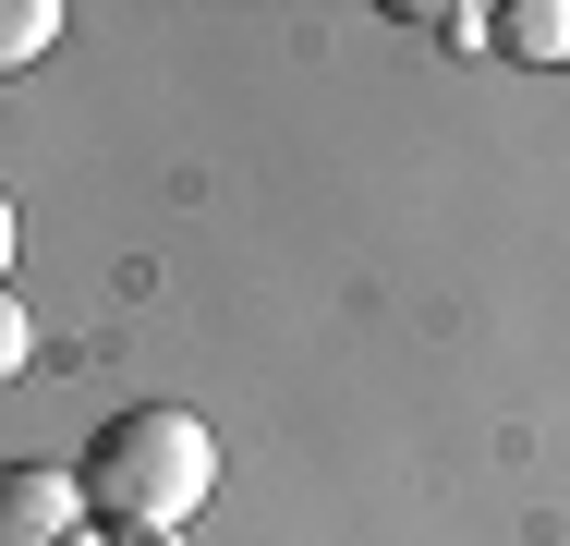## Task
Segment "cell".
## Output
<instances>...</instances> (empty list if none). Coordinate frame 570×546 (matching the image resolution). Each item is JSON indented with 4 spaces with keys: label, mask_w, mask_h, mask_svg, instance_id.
Wrapping results in <instances>:
<instances>
[{
    "label": "cell",
    "mask_w": 570,
    "mask_h": 546,
    "mask_svg": "<svg viewBox=\"0 0 570 546\" xmlns=\"http://www.w3.org/2000/svg\"><path fill=\"white\" fill-rule=\"evenodd\" d=\"M12 231H24V218H12V195H0V267H12Z\"/></svg>",
    "instance_id": "8992f818"
},
{
    "label": "cell",
    "mask_w": 570,
    "mask_h": 546,
    "mask_svg": "<svg viewBox=\"0 0 570 546\" xmlns=\"http://www.w3.org/2000/svg\"><path fill=\"white\" fill-rule=\"evenodd\" d=\"M49 37H61V0H0V74L49 61Z\"/></svg>",
    "instance_id": "277c9868"
},
{
    "label": "cell",
    "mask_w": 570,
    "mask_h": 546,
    "mask_svg": "<svg viewBox=\"0 0 570 546\" xmlns=\"http://www.w3.org/2000/svg\"><path fill=\"white\" fill-rule=\"evenodd\" d=\"M0 546H86V486L61 461H0Z\"/></svg>",
    "instance_id": "7a4b0ae2"
},
{
    "label": "cell",
    "mask_w": 570,
    "mask_h": 546,
    "mask_svg": "<svg viewBox=\"0 0 570 546\" xmlns=\"http://www.w3.org/2000/svg\"><path fill=\"white\" fill-rule=\"evenodd\" d=\"M24 352H37V328H24V304L0 292V377H24Z\"/></svg>",
    "instance_id": "5b68a950"
},
{
    "label": "cell",
    "mask_w": 570,
    "mask_h": 546,
    "mask_svg": "<svg viewBox=\"0 0 570 546\" xmlns=\"http://www.w3.org/2000/svg\"><path fill=\"white\" fill-rule=\"evenodd\" d=\"M86 523H110L134 546H170L195 510H207V486H219V437L195 426V413H170V401H146V413H110L98 449H86Z\"/></svg>",
    "instance_id": "6da1fadb"
},
{
    "label": "cell",
    "mask_w": 570,
    "mask_h": 546,
    "mask_svg": "<svg viewBox=\"0 0 570 546\" xmlns=\"http://www.w3.org/2000/svg\"><path fill=\"white\" fill-rule=\"evenodd\" d=\"M498 49L510 61H570V0H510L498 12Z\"/></svg>",
    "instance_id": "3957f363"
}]
</instances>
